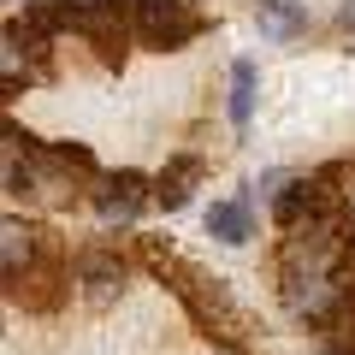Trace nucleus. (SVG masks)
Masks as SVG:
<instances>
[{"mask_svg":"<svg viewBox=\"0 0 355 355\" xmlns=\"http://www.w3.org/2000/svg\"><path fill=\"white\" fill-rule=\"evenodd\" d=\"M125 12H130V30L148 48H178V42H190L207 24L190 0H125Z\"/></svg>","mask_w":355,"mask_h":355,"instance_id":"nucleus-1","label":"nucleus"},{"mask_svg":"<svg viewBox=\"0 0 355 355\" xmlns=\"http://www.w3.org/2000/svg\"><path fill=\"white\" fill-rule=\"evenodd\" d=\"M77 272H83V284H95V291H107V284L125 279V266H119L113 254H83V261H77Z\"/></svg>","mask_w":355,"mask_h":355,"instance_id":"nucleus-9","label":"nucleus"},{"mask_svg":"<svg viewBox=\"0 0 355 355\" xmlns=\"http://www.w3.org/2000/svg\"><path fill=\"white\" fill-rule=\"evenodd\" d=\"M338 18H343L349 30H355V0H343V12H338Z\"/></svg>","mask_w":355,"mask_h":355,"instance_id":"nucleus-10","label":"nucleus"},{"mask_svg":"<svg viewBox=\"0 0 355 355\" xmlns=\"http://www.w3.org/2000/svg\"><path fill=\"white\" fill-rule=\"evenodd\" d=\"M196 172H202L196 160H178L172 172H160V184H154V202H160L166 214H172V207H184V202H190V178H196Z\"/></svg>","mask_w":355,"mask_h":355,"instance_id":"nucleus-6","label":"nucleus"},{"mask_svg":"<svg viewBox=\"0 0 355 355\" xmlns=\"http://www.w3.org/2000/svg\"><path fill=\"white\" fill-rule=\"evenodd\" d=\"M207 237H219V243H249V237H254L249 202H214V207H207Z\"/></svg>","mask_w":355,"mask_h":355,"instance_id":"nucleus-5","label":"nucleus"},{"mask_svg":"<svg viewBox=\"0 0 355 355\" xmlns=\"http://www.w3.org/2000/svg\"><path fill=\"white\" fill-rule=\"evenodd\" d=\"M30 254H36V237L12 219V225H6V279H12V284L30 272Z\"/></svg>","mask_w":355,"mask_h":355,"instance_id":"nucleus-8","label":"nucleus"},{"mask_svg":"<svg viewBox=\"0 0 355 355\" xmlns=\"http://www.w3.org/2000/svg\"><path fill=\"white\" fill-rule=\"evenodd\" d=\"M254 24H261V36L291 42V36H302V30H308V12L296 6V0H261V6H254Z\"/></svg>","mask_w":355,"mask_h":355,"instance_id":"nucleus-4","label":"nucleus"},{"mask_svg":"<svg viewBox=\"0 0 355 355\" xmlns=\"http://www.w3.org/2000/svg\"><path fill=\"white\" fill-rule=\"evenodd\" d=\"M178 296L190 302V314L202 320L207 331H219V338H237V308H231V296H225V284L219 279H202V272H184V284H178Z\"/></svg>","mask_w":355,"mask_h":355,"instance_id":"nucleus-2","label":"nucleus"},{"mask_svg":"<svg viewBox=\"0 0 355 355\" xmlns=\"http://www.w3.org/2000/svg\"><path fill=\"white\" fill-rule=\"evenodd\" d=\"M249 113H254V65L249 60H237L231 65V125H249Z\"/></svg>","mask_w":355,"mask_h":355,"instance_id":"nucleus-7","label":"nucleus"},{"mask_svg":"<svg viewBox=\"0 0 355 355\" xmlns=\"http://www.w3.org/2000/svg\"><path fill=\"white\" fill-rule=\"evenodd\" d=\"M142 202H148V196H142V178L137 172H119V178L101 184V219H107V225H130Z\"/></svg>","mask_w":355,"mask_h":355,"instance_id":"nucleus-3","label":"nucleus"}]
</instances>
